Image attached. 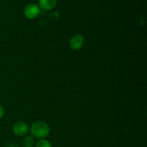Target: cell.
Returning a JSON list of instances; mask_svg holds the SVG:
<instances>
[{"instance_id":"obj_1","label":"cell","mask_w":147,"mask_h":147,"mask_svg":"<svg viewBox=\"0 0 147 147\" xmlns=\"http://www.w3.org/2000/svg\"><path fill=\"white\" fill-rule=\"evenodd\" d=\"M30 133L33 138L42 139L47 137L50 133L48 125L42 121L34 122L30 128Z\"/></svg>"},{"instance_id":"obj_2","label":"cell","mask_w":147,"mask_h":147,"mask_svg":"<svg viewBox=\"0 0 147 147\" xmlns=\"http://www.w3.org/2000/svg\"><path fill=\"white\" fill-rule=\"evenodd\" d=\"M40 13V8L36 4H30L25 7L24 9V15L28 20H34L37 18Z\"/></svg>"},{"instance_id":"obj_3","label":"cell","mask_w":147,"mask_h":147,"mask_svg":"<svg viewBox=\"0 0 147 147\" xmlns=\"http://www.w3.org/2000/svg\"><path fill=\"white\" fill-rule=\"evenodd\" d=\"M85 44V38L81 34H75L69 41V47L73 50H80Z\"/></svg>"},{"instance_id":"obj_4","label":"cell","mask_w":147,"mask_h":147,"mask_svg":"<svg viewBox=\"0 0 147 147\" xmlns=\"http://www.w3.org/2000/svg\"><path fill=\"white\" fill-rule=\"evenodd\" d=\"M13 133L17 136H24L29 131V126L27 123L24 121H18L14 123L13 126Z\"/></svg>"},{"instance_id":"obj_5","label":"cell","mask_w":147,"mask_h":147,"mask_svg":"<svg viewBox=\"0 0 147 147\" xmlns=\"http://www.w3.org/2000/svg\"><path fill=\"white\" fill-rule=\"evenodd\" d=\"M57 0H39V7L45 11L52 10L56 7Z\"/></svg>"},{"instance_id":"obj_6","label":"cell","mask_w":147,"mask_h":147,"mask_svg":"<svg viewBox=\"0 0 147 147\" xmlns=\"http://www.w3.org/2000/svg\"><path fill=\"white\" fill-rule=\"evenodd\" d=\"M23 147H33L34 145V139L32 136H27L23 138L22 141Z\"/></svg>"},{"instance_id":"obj_7","label":"cell","mask_w":147,"mask_h":147,"mask_svg":"<svg viewBox=\"0 0 147 147\" xmlns=\"http://www.w3.org/2000/svg\"><path fill=\"white\" fill-rule=\"evenodd\" d=\"M35 147H53L52 144L47 139H39L35 144Z\"/></svg>"},{"instance_id":"obj_8","label":"cell","mask_w":147,"mask_h":147,"mask_svg":"<svg viewBox=\"0 0 147 147\" xmlns=\"http://www.w3.org/2000/svg\"><path fill=\"white\" fill-rule=\"evenodd\" d=\"M4 115V109L1 105H0V119H1V118L3 117Z\"/></svg>"}]
</instances>
